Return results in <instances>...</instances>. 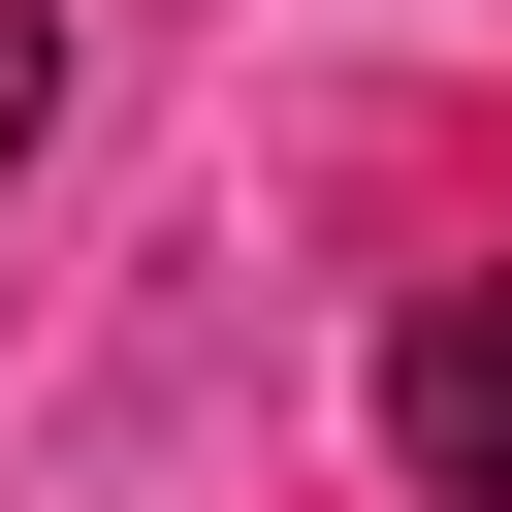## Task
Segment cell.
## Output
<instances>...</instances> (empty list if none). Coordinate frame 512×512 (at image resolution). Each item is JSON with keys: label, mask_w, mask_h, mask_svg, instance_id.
<instances>
[{"label": "cell", "mask_w": 512, "mask_h": 512, "mask_svg": "<svg viewBox=\"0 0 512 512\" xmlns=\"http://www.w3.org/2000/svg\"><path fill=\"white\" fill-rule=\"evenodd\" d=\"M384 480H416V512H512V256H448V288L384 320Z\"/></svg>", "instance_id": "6da1fadb"}, {"label": "cell", "mask_w": 512, "mask_h": 512, "mask_svg": "<svg viewBox=\"0 0 512 512\" xmlns=\"http://www.w3.org/2000/svg\"><path fill=\"white\" fill-rule=\"evenodd\" d=\"M32 128H64V0H0V160H32Z\"/></svg>", "instance_id": "7a4b0ae2"}]
</instances>
